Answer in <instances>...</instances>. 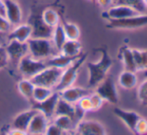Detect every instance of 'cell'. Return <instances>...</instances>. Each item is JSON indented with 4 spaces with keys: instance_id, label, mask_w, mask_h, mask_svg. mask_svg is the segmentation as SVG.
Returning <instances> with one entry per match:
<instances>
[{
    "instance_id": "1",
    "label": "cell",
    "mask_w": 147,
    "mask_h": 135,
    "mask_svg": "<svg viewBox=\"0 0 147 135\" xmlns=\"http://www.w3.org/2000/svg\"><path fill=\"white\" fill-rule=\"evenodd\" d=\"M101 58L98 62H87L86 67L88 69V86L96 87L107 76L109 69L113 64L112 58L107 52L106 48H99Z\"/></svg>"
},
{
    "instance_id": "2",
    "label": "cell",
    "mask_w": 147,
    "mask_h": 135,
    "mask_svg": "<svg viewBox=\"0 0 147 135\" xmlns=\"http://www.w3.org/2000/svg\"><path fill=\"white\" fill-rule=\"evenodd\" d=\"M28 54L37 60H46L59 53L53 45L51 39L30 38L27 41Z\"/></svg>"
},
{
    "instance_id": "3",
    "label": "cell",
    "mask_w": 147,
    "mask_h": 135,
    "mask_svg": "<svg viewBox=\"0 0 147 135\" xmlns=\"http://www.w3.org/2000/svg\"><path fill=\"white\" fill-rule=\"evenodd\" d=\"M86 57H87V54L86 53H82L71 65H69L67 68L62 71L61 77H60L59 82L57 83V85L55 86L54 91L59 92V91L63 90L65 88L74 85L76 79H77L78 76V71L81 68V66L83 65V63L85 62Z\"/></svg>"
},
{
    "instance_id": "4",
    "label": "cell",
    "mask_w": 147,
    "mask_h": 135,
    "mask_svg": "<svg viewBox=\"0 0 147 135\" xmlns=\"http://www.w3.org/2000/svg\"><path fill=\"white\" fill-rule=\"evenodd\" d=\"M63 70L64 69L47 66L46 68L41 70L38 74H36L34 77L31 78L30 80L32 81V83L35 86H44L54 90L55 86L59 82Z\"/></svg>"
},
{
    "instance_id": "5",
    "label": "cell",
    "mask_w": 147,
    "mask_h": 135,
    "mask_svg": "<svg viewBox=\"0 0 147 135\" xmlns=\"http://www.w3.org/2000/svg\"><path fill=\"white\" fill-rule=\"evenodd\" d=\"M46 67L47 65L45 63V60L34 59L29 54L21 58L18 62V71L24 78L27 79H31Z\"/></svg>"
},
{
    "instance_id": "6",
    "label": "cell",
    "mask_w": 147,
    "mask_h": 135,
    "mask_svg": "<svg viewBox=\"0 0 147 135\" xmlns=\"http://www.w3.org/2000/svg\"><path fill=\"white\" fill-rule=\"evenodd\" d=\"M111 29H139L147 26V13L137 14L131 17L123 18V19H111L108 20L106 25Z\"/></svg>"
},
{
    "instance_id": "7",
    "label": "cell",
    "mask_w": 147,
    "mask_h": 135,
    "mask_svg": "<svg viewBox=\"0 0 147 135\" xmlns=\"http://www.w3.org/2000/svg\"><path fill=\"white\" fill-rule=\"evenodd\" d=\"M95 92L104 101H107V102L111 103V104H117L118 103L117 88L113 76H106L96 86V91Z\"/></svg>"
},
{
    "instance_id": "8",
    "label": "cell",
    "mask_w": 147,
    "mask_h": 135,
    "mask_svg": "<svg viewBox=\"0 0 147 135\" xmlns=\"http://www.w3.org/2000/svg\"><path fill=\"white\" fill-rule=\"evenodd\" d=\"M28 24L32 29L31 38H47L51 39L53 33V28L47 25L41 18V15H33L31 16Z\"/></svg>"
},
{
    "instance_id": "9",
    "label": "cell",
    "mask_w": 147,
    "mask_h": 135,
    "mask_svg": "<svg viewBox=\"0 0 147 135\" xmlns=\"http://www.w3.org/2000/svg\"><path fill=\"white\" fill-rule=\"evenodd\" d=\"M140 14L135 9L126 5H119V4H113L105 12H103L102 16L107 20L111 19H123V18L131 17Z\"/></svg>"
},
{
    "instance_id": "10",
    "label": "cell",
    "mask_w": 147,
    "mask_h": 135,
    "mask_svg": "<svg viewBox=\"0 0 147 135\" xmlns=\"http://www.w3.org/2000/svg\"><path fill=\"white\" fill-rule=\"evenodd\" d=\"M6 53L10 61L19 62L21 58L28 55V45L27 42H20L17 40H8L5 46Z\"/></svg>"
},
{
    "instance_id": "11",
    "label": "cell",
    "mask_w": 147,
    "mask_h": 135,
    "mask_svg": "<svg viewBox=\"0 0 147 135\" xmlns=\"http://www.w3.org/2000/svg\"><path fill=\"white\" fill-rule=\"evenodd\" d=\"M59 93L54 91V93L51 96H49L47 99H45L44 101L33 102L31 108L43 113L48 119H50V118H52L54 116L55 109H56V105L59 100Z\"/></svg>"
},
{
    "instance_id": "12",
    "label": "cell",
    "mask_w": 147,
    "mask_h": 135,
    "mask_svg": "<svg viewBox=\"0 0 147 135\" xmlns=\"http://www.w3.org/2000/svg\"><path fill=\"white\" fill-rule=\"evenodd\" d=\"M5 5V17L11 24V26H16L21 23L23 14L19 3L16 0H4Z\"/></svg>"
},
{
    "instance_id": "13",
    "label": "cell",
    "mask_w": 147,
    "mask_h": 135,
    "mask_svg": "<svg viewBox=\"0 0 147 135\" xmlns=\"http://www.w3.org/2000/svg\"><path fill=\"white\" fill-rule=\"evenodd\" d=\"M76 131L80 135H106L104 126L94 120H81L76 125Z\"/></svg>"
},
{
    "instance_id": "14",
    "label": "cell",
    "mask_w": 147,
    "mask_h": 135,
    "mask_svg": "<svg viewBox=\"0 0 147 135\" xmlns=\"http://www.w3.org/2000/svg\"><path fill=\"white\" fill-rule=\"evenodd\" d=\"M59 96L60 98L64 99L65 101L72 104H76L82 97L87 96L91 93V91L89 89L86 88H82V87H78V86H72L65 88L63 90L59 91Z\"/></svg>"
},
{
    "instance_id": "15",
    "label": "cell",
    "mask_w": 147,
    "mask_h": 135,
    "mask_svg": "<svg viewBox=\"0 0 147 135\" xmlns=\"http://www.w3.org/2000/svg\"><path fill=\"white\" fill-rule=\"evenodd\" d=\"M49 124V119L43 113L36 111L27 128L29 135H43Z\"/></svg>"
},
{
    "instance_id": "16",
    "label": "cell",
    "mask_w": 147,
    "mask_h": 135,
    "mask_svg": "<svg viewBox=\"0 0 147 135\" xmlns=\"http://www.w3.org/2000/svg\"><path fill=\"white\" fill-rule=\"evenodd\" d=\"M113 113L123 122L126 127L135 134V126L137 124L138 120L141 118V116L135 111H129V110H124L122 108H114Z\"/></svg>"
},
{
    "instance_id": "17",
    "label": "cell",
    "mask_w": 147,
    "mask_h": 135,
    "mask_svg": "<svg viewBox=\"0 0 147 135\" xmlns=\"http://www.w3.org/2000/svg\"><path fill=\"white\" fill-rule=\"evenodd\" d=\"M32 29L28 23L26 24H18L13 29L8 32L7 38L8 40H17L20 42H27L31 38Z\"/></svg>"
},
{
    "instance_id": "18",
    "label": "cell",
    "mask_w": 147,
    "mask_h": 135,
    "mask_svg": "<svg viewBox=\"0 0 147 135\" xmlns=\"http://www.w3.org/2000/svg\"><path fill=\"white\" fill-rule=\"evenodd\" d=\"M36 111L37 110L31 108V109L25 110V111H22L19 114H17L13 119V122H12V128L27 131V128L29 126L31 119L34 116V114L36 113Z\"/></svg>"
},
{
    "instance_id": "19",
    "label": "cell",
    "mask_w": 147,
    "mask_h": 135,
    "mask_svg": "<svg viewBox=\"0 0 147 135\" xmlns=\"http://www.w3.org/2000/svg\"><path fill=\"white\" fill-rule=\"evenodd\" d=\"M78 57H71V56H66L64 54L57 53L56 55L45 60V63L49 67H56L60 68V69H65L69 65H71Z\"/></svg>"
},
{
    "instance_id": "20",
    "label": "cell",
    "mask_w": 147,
    "mask_h": 135,
    "mask_svg": "<svg viewBox=\"0 0 147 135\" xmlns=\"http://www.w3.org/2000/svg\"><path fill=\"white\" fill-rule=\"evenodd\" d=\"M138 83V78L136 75V72L128 71V70H123L120 73L118 77V84L124 89H133L136 87Z\"/></svg>"
},
{
    "instance_id": "21",
    "label": "cell",
    "mask_w": 147,
    "mask_h": 135,
    "mask_svg": "<svg viewBox=\"0 0 147 135\" xmlns=\"http://www.w3.org/2000/svg\"><path fill=\"white\" fill-rule=\"evenodd\" d=\"M82 45L79 40H67L62 45L60 52L66 56H71V57H78L82 54Z\"/></svg>"
},
{
    "instance_id": "22",
    "label": "cell",
    "mask_w": 147,
    "mask_h": 135,
    "mask_svg": "<svg viewBox=\"0 0 147 135\" xmlns=\"http://www.w3.org/2000/svg\"><path fill=\"white\" fill-rule=\"evenodd\" d=\"M120 58H121L122 62H123L125 70L132 71V72H137L135 60H134L131 48H129L127 46L121 47V49H120Z\"/></svg>"
},
{
    "instance_id": "23",
    "label": "cell",
    "mask_w": 147,
    "mask_h": 135,
    "mask_svg": "<svg viewBox=\"0 0 147 135\" xmlns=\"http://www.w3.org/2000/svg\"><path fill=\"white\" fill-rule=\"evenodd\" d=\"M58 115L69 116V117H71L74 120V116H75V104L67 102V101H65L64 99L59 97V100L56 105V109H55L54 116H58Z\"/></svg>"
},
{
    "instance_id": "24",
    "label": "cell",
    "mask_w": 147,
    "mask_h": 135,
    "mask_svg": "<svg viewBox=\"0 0 147 135\" xmlns=\"http://www.w3.org/2000/svg\"><path fill=\"white\" fill-rule=\"evenodd\" d=\"M54 121L53 123L56 126H58L60 129H62L64 132H70L72 130L76 129V123L74 122V120L69 116L65 115H58L54 116Z\"/></svg>"
},
{
    "instance_id": "25",
    "label": "cell",
    "mask_w": 147,
    "mask_h": 135,
    "mask_svg": "<svg viewBox=\"0 0 147 135\" xmlns=\"http://www.w3.org/2000/svg\"><path fill=\"white\" fill-rule=\"evenodd\" d=\"M35 85L32 83V81L27 78H23L18 82L17 88L18 91L20 92V94L26 98L28 101H30L32 103V94H33V89H34Z\"/></svg>"
},
{
    "instance_id": "26",
    "label": "cell",
    "mask_w": 147,
    "mask_h": 135,
    "mask_svg": "<svg viewBox=\"0 0 147 135\" xmlns=\"http://www.w3.org/2000/svg\"><path fill=\"white\" fill-rule=\"evenodd\" d=\"M51 40H52L53 45H54V47L56 48V50L58 51V52H60V49H61L62 45L67 40L61 23H59L58 25H56L53 28V33H52V36H51Z\"/></svg>"
},
{
    "instance_id": "27",
    "label": "cell",
    "mask_w": 147,
    "mask_h": 135,
    "mask_svg": "<svg viewBox=\"0 0 147 135\" xmlns=\"http://www.w3.org/2000/svg\"><path fill=\"white\" fill-rule=\"evenodd\" d=\"M40 15L43 21H44L47 25H49L51 27H55L61 22L60 21L58 12L53 9V8H46L45 10H43V12Z\"/></svg>"
},
{
    "instance_id": "28",
    "label": "cell",
    "mask_w": 147,
    "mask_h": 135,
    "mask_svg": "<svg viewBox=\"0 0 147 135\" xmlns=\"http://www.w3.org/2000/svg\"><path fill=\"white\" fill-rule=\"evenodd\" d=\"M62 27H63L64 33L66 35V38L69 40H78L80 37V29L75 23L68 21L60 22Z\"/></svg>"
},
{
    "instance_id": "29",
    "label": "cell",
    "mask_w": 147,
    "mask_h": 135,
    "mask_svg": "<svg viewBox=\"0 0 147 135\" xmlns=\"http://www.w3.org/2000/svg\"><path fill=\"white\" fill-rule=\"evenodd\" d=\"M53 93H54V90L51 88H47L44 86H34L32 94V103L44 101Z\"/></svg>"
},
{
    "instance_id": "30",
    "label": "cell",
    "mask_w": 147,
    "mask_h": 135,
    "mask_svg": "<svg viewBox=\"0 0 147 135\" xmlns=\"http://www.w3.org/2000/svg\"><path fill=\"white\" fill-rule=\"evenodd\" d=\"M132 53H133V57L135 60L137 71L147 70V50L132 49Z\"/></svg>"
},
{
    "instance_id": "31",
    "label": "cell",
    "mask_w": 147,
    "mask_h": 135,
    "mask_svg": "<svg viewBox=\"0 0 147 135\" xmlns=\"http://www.w3.org/2000/svg\"><path fill=\"white\" fill-rule=\"evenodd\" d=\"M116 4L119 5H126L135 9L140 14L147 13V8L144 5L143 0H117Z\"/></svg>"
},
{
    "instance_id": "32",
    "label": "cell",
    "mask_w": 147,
    "mask_h": 135,
    "mask_svg": "<svg viewBox=\"0 0 147 135\" xmlns=\"http://www.w3.org/2000/svg\"><path fill=\"white\" fill-rule=\"evenodd\" d=\"M137 95L140 104L147 106V79H145L139 85Z\"/></svg>"
},
{
    "instance_id": "33",
    "label": "cell",
    "mask_w": 147,
    "mask_h": 135,
    "mask_svg": "<svg viewBox=\"0 0 147 135\" xmlns=\"http://www.w3.org/2000/svg\"><path fill=\"white\" fill-rule=\"evenodd\" d=\"M89 99H90L91 106H92V111H96V110L100 109L101 106L103 105V102H104V100L96 92L90 93L89 94Z\"/></svg>"
},
{
    "instance_id": "34",
    "label": "cell",
    "mask_w": 147,
    "mask_h": 135,
    "mask_svg": "<svg viewBox=\"0 0 147 135\" xmlns=\"http://www.w3.org/2000/svg\"><path fill=\"white\" fill-rule=\"evenodd\" d=\"M147 134V119L141 117L138 120L135 126V134L134 135H145Z\"/></svg>"
},
{
    "instance_id": "35",
    "label": "cell",
    "mask_w": 147,
    "mask_h": 135,
    "mask_svg": "<svg viewBox=\"0 0 147 135\" xmlns=\"http://www.w3.org/2000/svg\"><path fill=\"white\" fill-rule=\"evenodd\" d=\"M76 105H77L80 109L83 110L85 113H87V112H89V111H92V106H91V102H90V99H89V95L82 97V98L80 99L77 103H76Z\"/></svg>"
},
{
    "instance_id": "36",
    "label": "cell",
    "mask_w": 147,
    "mask_h": 135,
    "mask_svg": "<svg viewBox=\"0 0 147 135\" xmlns=\"http://www.w3.org/2000/svg\"><path fill=\"white\" fill-rule=\"evenodd\" d=\"M66 132H64L62 129H60L58 126H56L54 123L48 124L46 130L43 135H64Z\"/></svg>"
},
{
    "instance_id": "37",
    "label": "cell",
    "mask_w": 147,
    "mask_h": 135,
    "mask_svg": "<svg viewBox=\"0 0 147 135\" xmlns=\"http://www.w3.org/2000/svg\"><path fill=\"white\" fill-rule=\"evenodd\" d=\"M11 24L4 15H0V32L6 34L11 30Z\"/></svg>"
},
{
    "instance_id": "38",
    "label": "cell",
    "mask_w": 147,
    "mask_h": 135,
    "mask_svg": "<svg viewBox=\"0 0 147 135\" xmlns=\"http://www.w3.org/2000/svg\"><path fill=\"white\" fill-rule=\"evenodd\" d=\"M8 62H9V58H8V55L6 53L5 47L0 45V69L5 67Z\"/></svg>"
},
{
    "instance_id": "39",
    "label": "cell",
    "mask_w": 147,
    "mask_h": 135,
    "mask_svg": "<svg viewBox=\"0 0 147 135\" xmlns=\"http://www.w3.org/2000/svg\"><path fill=\"white\" fill-rule=\"evenodd\" d=\"M96 3L103 8H109L113 5V0H96Z\"/></svg>"
},
{
    "instance_id": "40",
    "label": "cell",
    "mask_w": 147,
    "mask_h": 135,
    "mask_svg": "<svg viewBox=\"0 0 147 135\" xmlns=\"http://www.w3.org/2000/svg\"><path fill=\"white\" fill-rule=\"evenodd\" d=\"M7 135H29L27 133V131H23V130L15 129V128H12L8 131Z\"/></svg>"
},
{
    "instance_id": "41",
    "label": "cell",
    "mask_w": 147,
    "mask_h": 135,
    "mask_svg": "<svg viewBox=\"0 0 147 135\" xmlns=\"http://www.w3.org/2000/svg\"><path fill=\"white\" fill-rule=\"evenodd\" d=\"M0 15L5 16V5H4V0H0Z\"/></svg>"
},
{
    "instance_id": "42",
    "label": "cell",
    "mask_w": 147,
    "mask_h": 135,
    "mask_svg": "<svg viewBox=\"0 0 147 135\" xmlns=\"http://www.w3.org/2000/svg\"><path fill=\"white\" fill-rule=\"evenodd\" d=\"M143 3H144V5L146 6V8H147V0H143Z\"/></svg>"
},
{
    "instance_id": "43",
    "label": "cell",
    "mask_w": 147,
    "mask_h": 135,
    "mask_svg": "<svg viewBox=\"0 0 147 135\" xmlns=\"http://www.w3.org/2000/svg\"><path fill=\"white\" fill-rule=\"evenodd\" d=\"M89 1L93 2V3H96V0H89Z\"/></svg>"
},
{
    "instance_id": "44",
    "label": "cell",
    "mask_w": 147,
    "mask_h": 135,
    "mask_svg": "<svg viewBox=\"0 0 147 135\" xmlns=\"http://www.w3.org/2000/svg\"><path fill=\"white\" fill-rule=\"evenodd\" d=\"M3 33H1V32H0V38H2V36H3Z\"/></svg>"
},
{
    "instance_id": "45",
    "label": "cell",
    "mask_w": 147,
    "mask_h": 135,
    "mask_svg": "<svg viewBox=\"0 0 147 135\" xmlns=\"http://www.w3.org/2000/svg\"><path fill=\"white\" fill-rule=\"evenodd\" d=\"M73 135H80V134H79V133H78V132H77V131H76V132H75V133H74Z\"/></svg>"
},
{
    "instance_id": "46",
    "label": "cell",
    "mask_w": 147,
    "mask_h": 135,
    "mask_svg": "<svg viewBox=\"0 0 147 135\" xmlns=\"http://www.w3.org/2000/svg\"><path fill=\"white\" fill-rule=\"evenodd\" d=\"M116 2H117V0H113V4H116Z\"/></svg>"
},
{
    "instance_id": "47",
    "label": "cell",
    "mask_w": 147,
    "mask_h": 135,
    "mask_svg": "<svg viewBox=\"0 0 147 135\" xmlns=\"http://www.w3.org/2000/svg\"><path fill=\"white\" fill-rule=\"evenodd\" d=\"M6 135H7V134H6Z\"/></svg>"
}]
</instances>
